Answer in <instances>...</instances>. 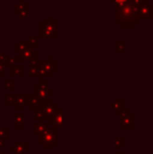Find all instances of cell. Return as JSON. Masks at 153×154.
<instances>
[{
	"label": "cell",
	"instance_id": "5",
	"mask_svg": "<svg viewBox=\"0 0 153 154\" xmlns=\"http://www.w3.org/2000/svg\"><path fill=\"white\" fill-rule=\"evenodd\" d=\"M116 1V5H122V4L126 3L127 1H129V0H115Z\"/></svg>",
	"mask_w": 153,
	"mask_h": 154
},
{
	"label": "cell",
	"instance_id": "1",
	"mask_svg": "<svg viewBox=\"0 0 153 154\" xmlns=\"http://www.w3.org/2000/svg\"><path fill=\"white\" fill-rule=\"evenodd\" d=\"M40 38H56L57 37V19H44L39 25Z\"/></svg>",
	"mask_w": 153,
	"mask_h": 154
},
{
	"label": "cell",
	"instance_id": "6",
	"mask_svg": "<svg viewBox=\"0 0 153 154\" xmlns=\"http://www.w3.org/2000/svg\"><path fill=\"white\" fill-rule=\"evenodd\" d=\"M0 1H2V0H0Z\"/></svg>",
	"mask_w": 153,
	"mask_h": 154
},
{
	"label": "cell",
	"instance_id": "2",
	"mask_svg": "<svg viewBox=\"0 0 153 154\" xmlns=\"http://www.w3.org/2000/svg\"><path fill=\"white\" fill-rule=\"evenodd\" d=\"M152 17V6L148 4L147 0L143 1L137 12V19L139 18H151Z\"/></svg>",
	"mask_w": 153,
	"mask_h": 154
},
{
	"label": "cell",
	"instance_id": "4",
	"mask_svg": "<svg viewBox=\"0 0 153 154\" xmlns=\"http://www.w3.org/2000/svg\"><path fill=\"white\" fill-rule=\"evenodd\" d=\"M31 44L32 47L34 46H38V39L37 38H31L29 40V43H27V45Z\"/></svg>",
	"mask_w": 153,
	"mask_h": 154
},
{
	"label": "cell",
	"instance_id": "3",
	"mask_svg": "<svg viewBox=\"0 0 153 154\" xmlns=\"http://www.w3.org/2000/svg\"><path fill=\"white\" fill-rule=\"evenodd\" d=\"M29 5L25 4L23 0H21V1L19 2V4L15 5V13L19 14L20 18H22V19H25L29 17Z\"/></svg>",
	"mask_w": 153,
	"mask_h": 154
}]
</instances>
